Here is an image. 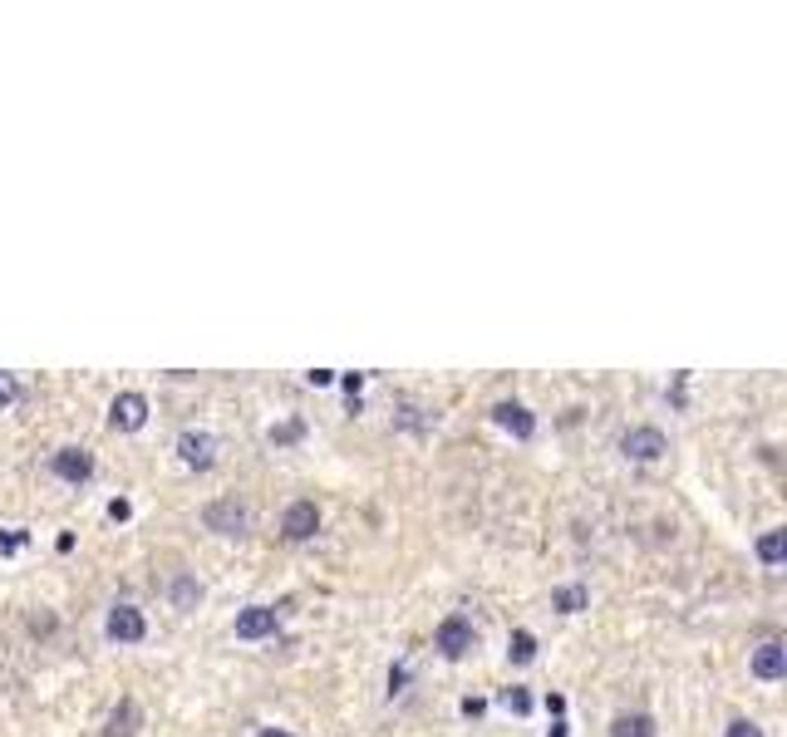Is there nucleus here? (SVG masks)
<instances>
[{"instance_id":"21","label":"nucleus","mask_w":787,"mask_h":737,"mask_svg":"<svg viewBox=\"0 0 787 737\" xmlns=\"http://www.w3.org/2000/svg\"><path fill=\"white\" fill-rule=\"evenodd\" d=\"M15 403H20V379L0 369V413H5V408H15Z\"/></svg>"},{"instance_id":"5","label":"nucleus","mask_w":787,"mask_h":737,"mask_svg":"<svg viewBox=\"0 0 787 737\" xmlns=\"http://www.w3.org/2000/svg\"><path fill=\"white\" fill-rule=\"evenodd\" d=\"M50 472H55L60 482H69V487H84V482L94 477V453H89V448H74V443H64V448H55V453H50Z\"/></svg>"},{"instance_id":"17","label":"nucleus","mask_w":787,"mask_h":737,"mask_svg":"<svg viewBox=\"0 0 787 737\" xmlns=\"http://www.w3.org/2000/svg\"><path fill=\"white\" fill-rule=\"evenodd\" d=\"M497 708L512 713V718H527L532 713V693L522 683H507V688H497Z\"/></svg>"},{"instance_id":"19","label":"nucleus","mask_w":787,"mask_h":737,"mask_svg":"<svg viewBox=\"0 0 787 737\" xmlns=\"http://www.w3.org/2000/svg\"><path fill=\"white\" fill-rule=\"evenodd\" d=\"M507 659H512V664H532V659H537V634H532V629H512Z\"/></svg>"},{"instance_id":"13","label":"nucleus","mask_w":787,"mask_h":737,"mask_svg":"<svg viewBox=\"0 0 787 737\" xmlns=\"http://www.w3.org/2000/svg\"><path fill=\"white\" fill-rule=\"evenodd\" d=\"M753 556H758L768 570L783 566V561H787V531H783V526H768V531L753 541Z\"/></svg>"},{"instance_id":"15","label":"nucleus","mask_w":787,"mask_h":737,"mask_svg":"<svg viewBox=\"0 0 787 737\" xmlns=\"http://www.w3.org/2000/svg\"><path fill=\"white\" fill-rule=\"evenodd\" d=\"M551 610L556 615H581V610H591V590L586 585H556L551 590Z\"/></svg>"},{"instance_id":"6","label":"nucleus","mask_w":787,"mask_h":737,"mask_svg":"<svg viewBox=\"0 0 787 737\" xmlns=\"http://www.w3.org/2000/svg\"><path fill=\"white\" fill-rule=\"evenodd\" d=\"M276 629H281V610L276 605H246V610H237V620H232V634L246 639V644L271 639Z\"/></svg>"},{"instance_id":"2","label":"nucleus","mask_w":787,"mask_h":737,"mask_svg":"<svg viewBox=\"0 0 787 737\" xmlns=\"http://www.w3.org/2000/svg\"><path fill=\"white\" fill-rule=\"evenodd\" d=\"M202 526H207L212 536H246L251 511H246V502H237V497H217V502L202 507Z\"/></svg>"},{"instance_id":"27","label":"nucleus","mask_w":787,"mask_h":737,"mask_svg":"<svg viewBox=\"0 0 787 737\" xmlns=\"http://www.w3.org/2000/svg\"><path fill=\"white\" fill-rule=\"evenodd\" d=\"M360 389H364V374H345V394L355 398V394H360Z\"/></svg>"},{"instance_id":"9","label":"nucleus","mask_w":787,"mask_h":737,"mask_svg":"<svg viewBox=\"0 0 787 737\" xmlns=\"http://www.w3.org/2000/svg\"><path fill=\"white\" fill-rule=\"evenodd\" d=\"M748 674L763 683H783L787 679V644L783 639H763V644L748 654Z\"/></svg>"},{"instance_id":"22","label":"nucleus","mask_w":787,"mask_h":737,"mask_svg":"<svg viewBox=\"0 0 787 737\" xmlns=\"http://www.w3.org/2000/svg\"><path fill=\"white\" fill-rule=\"evenodd\" d=\"M399 693H409V664H394V669H389V698H399Z\"/></svg>"},{"instance_id":"26","label":"nucleus","mask_w":787,"mask_h":737,"mask_svg":"<svg viewBox=\"0 0 787 737\" xmlns=\"http://www.w3.org/2000/svg\"><path fill=\"white\" fill-rule=\"evenodd\" d=\"M305 379H310V384H315V389H325V384H335V374H330V369H310V374H305Z\"/></svg>"},{"instance_id":"20","label":"nucleus","mask_w":787,"mask_h":737,"mask_svg":"<svg viewBox=\"0 0 787 737\" xmlns=\"http://www.w3.org/2000/svg\"><path fill=\"white\" fill-rule=\"evenodd\" d=\"M25 541H30V536H25V526H0V556H15Z\"/></svg>"},{"instance_id":"24","label":"nucleus","mask_w":787,"mask_h":737,"mask_svg":"<svg viewBox=\"0 0 787 737\" xmlns=\"http://www.w3.org/2000/svg\"><path fill=\"white\" fill-rule=\"evenodd\" d=\"M458 708H463V718H483V698H463V703H458Z\"/></svg>"},{"instance_id":"4","label":"nucleus","mask_w":787,"mask_h":737,"mask_svg":"<svg viewBox=\"0 0 787 737\" xmlns=\"http://www.w3.org/2000/svg\"><path fill=\"white\" fill-rule=\"evenodd\" d=\"M620 453L630 457V462H660V457L669 453V438L660 428L640 423V428H625V433H620Z\"/></svg>"},{"instance_id":"14","label":"nucleus","mask_w":787,"mask_h":737,"mask_svg":"<svg viewBox=\"0 0 787 737\" xmlns=\"http://www.w3.org/2000/svg\"><path fill=\"white\" fill-rule=\"evenodd\" d=\"M168 600H173V610H197V605H202V580L187 575V570H178V575L168 580Z\"/></svg>"},{"instance_id":"29","label":"nucleus","mask_w":787,"mask_h":737,"mask_svg":"<svg viewBox=\"0 0 787 737\" xmlns=\"http://www.w3.org/2000/svg\"><path fill=\"white\" fill-rule=\"evenodd\" d=\"M546 737H566V723H551V733Z\"/></svg>"},{"instance_id":"8","label":"nucleus","mask_w":787,"mask_h":737,"mask_svg":"<svg viewBox=\"0 0 787 737\" xmlns=\"http://www.w3.org/2000/svg\"><path fill=\"white\" fill-rule=\"evenodd\" d=\"M492 423H497L502 433H512L517 443L537 438V413H532L527 403H517V398H502V403H492Z\"/></svg>"},{"instance_id":"28","label":"nucleus","mask_w":787,"mask_h":737,"mask_svg":"<svg viewBox=\"0 0 787 737\" xmlns=\"http://www.w3.org/2000/svg\"><path fill=\"white\" fill-rule=\"evenodd\" d=\"M256 737H296L291 728H256Z\"/></svg>"},{"instance_id":"3","label":"nucleus","mask_w":787,"mask_h":737,"mask_svg":"<svg viewBox=\"0 0 787 737\" xmlns=\"http://www.w3.org/2000/svg\"><path fill=\"white\" fill-rule=\"evenodd\" d=\"M217 453H222L217 433H207V428H182L178 433V462L182 467L207 472V467H217Z\"/></svg>"},{"instance_id":"16","label":"nucleus","mask_w":787,"mask_h":737,"mask_svg":"<svg viewBox=\"0 0 787 737\" xmlns=\"http://www.w3.org/2000/svg\"><path fill=\"white\" fill-rule=\"evenodd\" d=\"M610 737H660V728H655L650 713H615Z\"/></svg>"},{"instance_id":"10","label":"nucleus","mask_w":787,"mask_h":737,"mask_svg":"<svg viewBox=\"0 0 787 737\" xmlns=\"http://www.w3.org/2000/svg\"><path fill=\"white\" fill-rule=\"evenodd\" d=\"M143 423H148V398L138 394V389L114 394V403H109V428H114V433H138Z\"/></svg>"},{"instance_id":"11","label":"nucleus","mask_w":787,"mask_h":737,"mask_svg":"<svg viewBox=\"0 0 787 737\" xmlns=\"http://www.w3.org/2000/svg\"><path fill=\"white\" fill-rule=\"evenodd\" d=\"M315 531H320V507L310 497H301V502H291V507L281 511V536L286 541H310Z\"/></svg>"},{"instance_id":"12","label":"nucleus","mask_w":787,"mask_h":737,"mask_svg":"<svg viewBox=\"0 0 787 737\" xmlns=\"http://www.w3.org/2000/svg\"><path fill=\"white\" fill-rule=\"evenodd\" d=\"M138 728H143L138 698H119V703L109 708V718H104V737H138Z\"/></svg>"},{"instance_id":"7","label":"nucleus","mask_w":787,"mask_h":737,"mask_svg":"<svg viewBox=\"0 0 787 737\" xmlns=\"http://www.w3.org/2000/svg\"><path fill=\"white\" fill-rule=\"evenodd\" d=\"M104 639L109 644H143L148 639V620L138 605H114L109 620H104Z\"/></svg>"},{"instance_id":"25","label":"nucleus","mask_w":787,"mask_h":737,"mask_svg":"<svg viewBox=\"0 0 787 737\" xmlns=\"http://www.w3.org/2000/svg\"><path fill=\"white\" fill-rule=\"evenodd\" d=\"M109 516H114V521H128V516H133V507H128L123 497H114V502H109Z\"/></svg>"},{"instance_id":"18","label":"nucleus","mask_w":787,"mask_h":737,"mask_svg":"<svg viewBox=\"0 0 787 737\" xmlns=\"http://www.w3.org/2000/svg\"><path fill=\"white\" fill-rule=\"evenodd\" d=\"M301 438H305L301 418H286V423H271V428H266V443H271V448H296Z\"/></svg>"},{"instance_id":"23","label":"nucleus","mask_w":787,"mask_h":737,"mask_svg":"<svg viewBox=\"0 0 787 737\" xmlns=\"http://www.w3.org/2000/svg\"><path fill=\"white\" fill-rule=\"evenodd\" d=\"M724 737H763V728H758L753 718H733V723L724 728Z\"/></svg>"},{"instance_id":"1","label":"nucleus","mask_w":787,"mask_h":737,"mask_svg":"<svg viewBox=\"0 0 787 737\" xmlns=\"http://www.w3.org/2000/svg\"><path fill=\"white\" fill-rule=\"evenodd\" d=\"M433 649L448 659V664H458V659H468L473 649H478V629L468 615H448V620L433 629Z\"/></svg>"}]
</instances>
